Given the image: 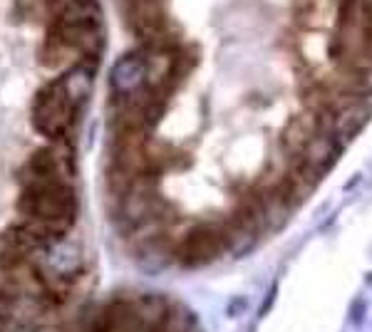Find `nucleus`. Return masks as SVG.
<instances>
[{"mask_svg": "<svg viewBox=\"0 0 372 332\" xmlns=\"http://www.w3.org/2000/svg\"><path fill=\"white\" fill-rule=\"evenodd\" d=\"M243 303H246V300H236V303H234V305H231L229 307V315H238V313H241V310H243Z\"/></svg>", "mask_w": 372, "mask_h": 332, "instance_id": "0eeeda50", "label": "nucleus"}, {"mask_svg": "<svg viewBox=\"0 0 372 332\" xmlns=\"http://www.w3.org/2000/svg\"><path fill=\"white\" fill-rule=\"evenodd\" d=\"M75 102L67 94V87L62 77L55 82H47L40 87L33 99V127L38 129L40 137L45 139H60L70 127Z\"/></svg>", "mask_w": 372, "mask_h": 332, "instance_id": "f03ea898", "label": "nucleus"}, {"mask_svg": "<svg viewBox=\"0 0 372 332\" xmlns=\"http://www.w3.org/2000/svg\"><path fill=\"white\" fill-rule=\"evenodd\" d=\"M350 315H353L355 322H362V318H365V303H362V300H358V303H355V307L350 310Z\"/></svg>", "mask_w": 372, "mask_h": 332, "instance_id": "423d86ee", "label": "nucleus"}, {"mask_svg": "<svg viewBox=\"0 0 372 332\" xmlns=\"http://www.w3.org/2000/svg\"><path fill=\"white\" fill-rule=\"evenodd\" d=\"M47 263L55 270V275H70L79 266V251L72 243L55 241L47 253Z\"/></svg>", "mask_w": 372, "mask_h": 332, "instance_id": "7ed1b4c3", "label": "nucleus"}, {"mask_svg": "<svg viewBox=\"0 0 372 332\" xmlns=\"http://www.w3.org/2000/svg\"><path fill=\"white\" fill-rule=\"evenodd\" d=\"M18 211L27 221L45 223L58 235H65L77 214V199L62 179L30 181L25 183V191L18 199Z\"/></svg>", "mask_w": 372, "mask_h": 332, "instance_id": "f257e3e1", "label": "nucleus"}, {"mask_svg": "<svg viewBox=\"0 0 372 332\" xmlns=\"http://www.w3.org/2000/svg\"><path fill=\"white\" fill-rule=\"evenodd\" d=\"M62 82L67 87V94L75 102V107H82L90 97V87H92V72L87 67H72L67 75H62Z\"/></svg>", "mask_w": 372, "mask_h": 332, "instance_id": "20e7f679", "label": "nucleus"}, {"mask_svg": "<svg viewBox=\"0 0 372 332\" xmlns=\"http://www.w3.org/2000/svg\"><path fill=\"white\" fill-rule=\"evenodd\" d=\"M275 295H278V288H271L268 290V295H266V300H263V305H261V310H258V318H266V313L271 310V305H273V300H275Z\"/></svg>", "mask_w": 372, "mask_h": 332, "instance_id": "39448f33", "label": "nucleus"}]
</instances>
